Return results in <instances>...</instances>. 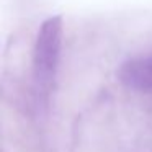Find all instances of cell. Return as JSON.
<instances>
[{"label": "cell", "instance_id": "cell-1", "mask_svg": "<svg viewBox=\"0 0 152 152\" xmlns=\"http://www.w3.org/2000/svg\"><path fill=\"white\" fill-rule=\"evenodd\" d=\"M62 48V18L51 17L43 21L34 43L33 74L38 87L48 92L54 83Z\"/></svg>", "mask_w": 152, "mask_h": 152}, {"label": "cell", "instance_id": "cell-2", "mask_svg": "<svg viewBox=\"0 0 152 152\" xmlns=\"http://www.w3.org/2000/svg\"><path fill=\"white\" fill-rule=\"evenodd\" d=\"M118 79L131 90L152 93V54L126 61L118 70Z\"/></svg>", "mask_w": 152, "mask_h": 152}]
</instances>
